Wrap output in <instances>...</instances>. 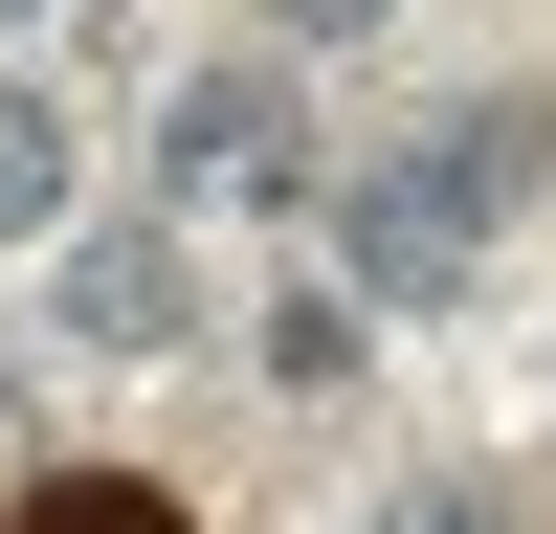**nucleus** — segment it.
I'll use <instances>...</instances> for the list:
<instances>
[{"mask_svg":"<svg viewBox=\"0 0 556 534\" xmlns=\"http://www.w3.org/2000/svg\"><path fill=\"white\" fill-rule=\"evenodd\" d=\"M67 334H89V356H156V334H178V245H156V223L67 245Z\"/></svg>","mask_w":556,"mask_h":534,"instance_id":"3","label":"nucleus"},{"mask_svg":"<svg viewBox=\"0 0 556 534\" xmlns=\"http://www.w3.org/2000/svg\"><path fill=\"white\" fill-rule=\"evenodd\" d=\"M45 223H67V112L0 89V245H45Z\"/></svg>","mask_w":556,"mask_h":534,"instance_id":"4","label":"nucleus"},{"mask_svg":"<svg viewBox=\"0 0 556 534\" xmlns=\"http://www.w3.org/2000/svg\"><path fill=\"white\" fill-rule=\"evenodd\" d=\"M490 156H513V134H424V156L356 178V290H468V245H490Z\"/></svg>","mask_w":556,"mask_h":534,"instance_id":"1","label":"nucleus"},{"mask_svg":"<svg viewBox=\"0 0 556 534\" xmlns=\"http://www.w3.org/2000/svg\"><path fill=\"white\" fill-rule=\"evenodd\" d=\"M356 23H379V0H290V44H356Z\"/></svg>","mask_w":556,"mask_h":534,"instance_id":"6","label":"nucleus"},{"mask_svg":"<svg viewBox=\"0 0 556 534\" xmlns=\"http://www.w3.org/2000/svg\"><path fill=\"white\" fill-rule=\"evenodd\" d=\"M0 23H23V0H0Z\"/></svg>","mask_w":556,"mask_h":534,"instance_id":"8","label":"nucleus"},{"mask_svg":"<svg viewBox=\"0 0 556 534\" xmlns=\"http://www.w3.org/2000/svg\"><path fill=\"white\" fill-rule=\"evenodd\" d=\"M156 156H178V201H290V178H312V134H290V67H201Z\"/></svg>","mask_w":556,"mask_h":534,"instance_id":"2","label":"nucleus"},{"mask_svg":"<svg viewBox=\"0 0 556 534\" xmlns=\"http://www.w3.org/2000/svg\"><path fill=\"white\" fill-rule=\"evenodd\" d=\"M23 534H178V512H156V490H112V468H67V490H45Z\"/></svg>","mask_w":556,"mask_h":534,"instance_id":"5","label":"nucleus"},{"mask_svg":"<svg viewBox=\"0 0 556 534\" xmlns=\"http://www.w3.org/2000/svg\"><path fill=\"white\" fill-rule=\"evenodd\" d=\"M401 534H468V512H401Z\"/></svg>","mask_w":556,"mask_h":534,"instance_id":"7","label":"nucleus"}]
</instances>
